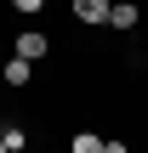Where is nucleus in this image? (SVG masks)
Listing matches in <instances>:
<instances>
[{"instance_id": "f257e3e1", "label": "nucleus", "mask_w": 148, "mask_h": 153, "mask_svg": "<svg viewBox=\"0 0 148 153\" xmlns=\"http://www.w3.org/2000/svg\"><path fill=\"white\" fill-rule=\"evenodd\" d=\"M46 51H51V40H46L40 28H23V34L11 40V57H23V62H40Z\"/></svg>"}, {"instance_id": "423d86ee", "label": "nucleus", "mask_w": 148, "mask_h": 153, "mask_svg": "<svg viewBox=\"0 0 148 153\" xmlns=\"http://www.w3.org/2000/svg\"><path fill=\"white\" fill-rule=\"evenodd\" d=\"M0 142H6V153H23V148H29V136H23V125H6V131H0Z\"/></svg>"}, {"instance_id": "7ed1b4c3", "label": "nucleus", "mask_w": 148, "mask_h": 153, "mask_svg": "<svg viewBox=\"0 0 148 153\" xmlns=\"http://www.w3.org/2000/svg\"><path fill=\"white\" fill-rule=\"evenodd\" d=\"M34 79V62H23V57H6L0 62V85H11V91H23Z\"/></svg>"}, {"instance_id": "1a4fd4ad", "label": "nucleus", "mask_w": 148, "mask_h": 153, "mask_svg": "<svg viewBox=\"0 0 148 153\" xmlns=\"http://www.w3.org/2000/svg\"><path fill=\"white\" fill-rule=\"evenodd\" d=\"M0 153H6V142H0Z\"/></svg>"}, {"instance_id": "f03ea898", "label": "nucleus", "mask_w": 148, "mask_h": 153, "mask_svg": "<svg viewBox=\"0 0 148 153\" xmlns=\"http://www.w3.org/2000/svg\"><path fill=\"white\" fill-rule=\"evenodd\" d=\"M143 23V11H137V0H108V28H120V34H131Z\"/></svg>"}, {"instance_id": "20e7f679", "label": "nucleus", "mask_w": 148, "mask_h": 153, "mask_svg": "<svg viewBox=\"0 0 148 153\" xmlns=\"http://www.w3.org/2000/svg\"><path fill=\"white\" fill-rule=\"evenodd\" d=\"M74 17L86 28H108V0H74Z\"/></svg>"}, {"instance_id": "6e6552de", "label": "nucleus", "mask_w": 148, "mask_h": 153, "mask_svg": "<svg viewBox=\"0 0 148 153\" xmlns=\"http://www.w3.org/2000/svg\"><path fill=\"white\" fill-rule=\"evenodd\" d=\"M103 153H131V148H125L120 136H103Z\"/></svg>"}, {"instance_id": "39448f33", "label": "nucleus", "mask_w": 148, "mask_h": 153, "mask_svg": "<svg viewBox=\"0 0 148 153\" xmlns=\"http://www.w3.org/2000/svg\"><path fill=\"white\" fill-rule=\"evenodd\" d=\"M68 153H103V136L97 131H74L68 136Z\"/></svg>"}, {"instance_id": "0eeeda50", "label": "nucleus", "mask_w": 148, "mask_h": 153, "mask_svg": "<svg viewBox=\"0 0 148 153\" xmlns=\"http://www.w3.org/2000/svg\"><path fill=\"white\" fill-rule=\"evenodd\" d=\"M40 6H46V0H11V11H23V17H34Z\"/></svg>"}]
</instances>
